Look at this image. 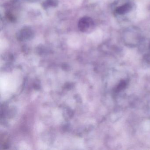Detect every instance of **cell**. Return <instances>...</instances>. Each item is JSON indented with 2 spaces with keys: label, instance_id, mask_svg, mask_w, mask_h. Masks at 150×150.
Instances as JSON below:
<instances>
[{
  "label": "cell",
  "instance_id": "cell-2",
  "mask_svg": "<svg viewBox=\"0 0 150 150\" xmlns=\"http://www.w3.org/2000/svg\"><path fill=\"white\" fill-rule=\"evenodd\" d=\"M32 35L33 34L31 30L28 29H23L21 30L18 34L17 38L21 41H24L31 38Z\"/></svg>",
  "mask_w": 150,
  "mask_h": 150
},
{
  "label": "cell",
  "instance_id": "cell-1",
  "mask_svg": "<svg viewBox=\"0 0 150 150\" xmlns=\"http://www.w3.org/2000/svg\"><path fill=\"white\" fill-rule=\"evenodd\" d=\"M94 22L90 17L85 16L79 21L78 28L81 32L87 33L92 30L93 28Z\"/></svg>",
  "mask_w": 150,
  "mask_h": 150
}]
</instances>
